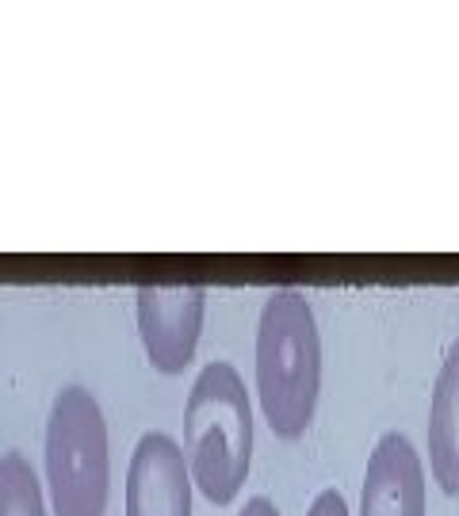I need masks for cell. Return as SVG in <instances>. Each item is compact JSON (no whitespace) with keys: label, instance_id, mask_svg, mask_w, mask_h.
<instances>
[{"label":"cell","instance_id":"cell-1","mask_svg":"<svg viewBox=\"0 0 459 516\" xmlns=\"http://www.w3.org/2000/svg\"><path fill=\"white\" fill-rule=\"evenodd\" d=\"M322 333L299 287H276L257 322V398L268 429L299 440L318 409Z\"/></svg>","mask_w":459,"mask_h":516},{"label":"cell","instance_id":"cell-2","mask_svg":"<svg viewBox=\"0 0 459 516\" xmlns=\"http://www.w3.org/2000/svg\"><path fill=\"white\" fill-rule=\"evenodd\" d=\"M184 463L211 505H230L253 463V409L238 367L203 364L184 402Z\"/></svg>","mask_w":459,"mask_h":516},{"label":"cell","instance_id":"cell-3","mask_svg":"<svg viewBox=\"0 0 459 516\" xmlns=\"http://www.w3.org/2000/svg\"><path fill=\"white\" fill-rule=\"evenodd\" d=\"M46 486L54 516L108 513V421L92 390L66 387L54 394L46 421Z\"/></svg>","mask_w":459,"mask_h":516},{"label":"cell","instance_id":"cell-4","mask_svg":"<svg viewBox=\"0 0 459 516\" xmlns=\"http://www.w3.org/2000/svg\"><path fill=\"white\" fill-rule=\"evenodd\" d=\"M203 314H207V291L199 283L138 287V333L150 364L161 375H176L196 360Z\"/></svg>","mask_w":459,"mask_h":516},{"label":"cell","instance_id":"cell-5","mask_svg":"<svg viewBox=\"0 0 459 516\" xmlns=\"http://www.w3.org/2000/svg\"><path fill=\"white\" fill-rule=\"evenodd\" d=\"M127 516H192V474L169 432H142L134 444Z\"/></svg>","mask_w":459,"mask_h":516},{"label":"cell","instance_id":"cell-6","mask_svg":"<svg viewBox=\"0 0 459 516\" xmlns=\"http://www.w3.org/2000/svg\"><path fill=\"white\" fill-rule=\"evenodd\" d=\"M360 516H425V467L406 432H383L368 455Z\"/></svg>","mask_w":459,"mask_h":516},{"label":"cell","instance_id":"cell-7","mask_svg":"<svg viewBox=\"0 0 459 516\" xmlns=\"http://www.w3.org/2000/svg\"><path fill=\"white\" fill-rule=\"evenodd\" d=\"M429 467L440 490L459 497V341L444 352L429 402Z\"/></svg>","mask_w":459,"mask_h":516},{"label":"cell","instance_id":"cell-8","mask_svg":"<svg viewBox=\"0 0 459 516\" xmlns=\"http://www.w3.org/2000/svg\"><path fill=\"white\" fill-rule=\"evenodd\" d=\"M0 516H46L43 482L23 452L0 455Z\"/></svg>","mask_w":459,"mask_h":516},{"label":"cell","instance_id":"cell-9","mask_svg":"<svg viewBox=\"0 0 459 516\" xmlns=\"http://www.w3.org/2000/svg\"><path fill=\"white\" fill-rule=\"evenodd\" d=\"M306 516H349V501L341 497V490L329 486V490H318V494H314Z\"/></svg>","mask_w":459,"mask_h":516},{"label":"cell","instance_id":"cell-10","mask_svg":"<svg viewBox=\"0 0 459 516\" xmlns=\"http://www.w3.org/2000/svg\"><path fill=\"white\" fill-rule=\"evenodd\" d=\"M238 516H280V509H276L264 494H257V497H249V501H245V509H241Z\"/></svg>","mask_w":459,"mask_h":516}]
</instances>
